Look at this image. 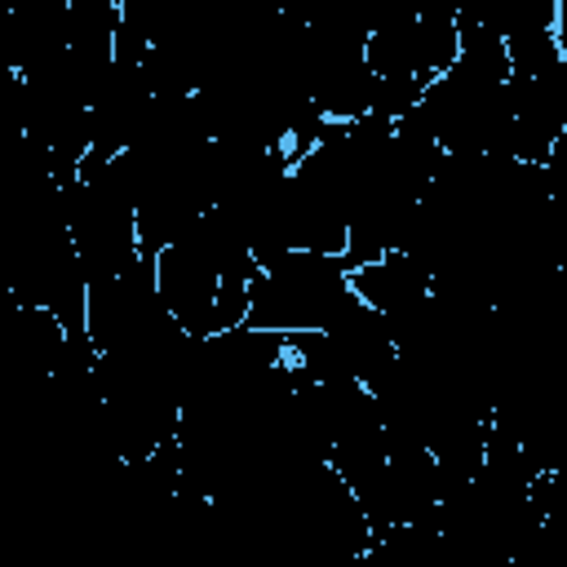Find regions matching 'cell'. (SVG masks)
I'll list each match as a JSON object with an SVG mask.
<instances>
[{
  "label": "cell",
  "instance_id": "cell-5",
  "mask_svg": "<svg viewBox=\"0 0 567 567\" xmlns=\"http://www.w3.org/2000/svg\"><path fill=\"white\" fill-rule=\"evenodd\" d=\"M554 40H558V49H563V58H567V0H558V27H554Z\"/></svg>",
  "mask_w": 567,
  "mask_h": 567
},
{
  "label": "cell",
  "instance_id": "cell-1",
  "mask_svg": "<svg viewBox=\"0 0 567 567\" xmlns=\"http://www.w3.org/2000/svg\"><path fill=\"white\" fill-rule=\"evenodd\" d=\"M354 301L346 257L323 252H288L257 270L248 284V328L301 337L323 332Z\"/></svg>",
  "mask_w": 567,
  "mask_h": 567
},
{
  "label": "cell",
  "instance_id": "cell-4",
  "mask_svg": "<svg viewBox=\"0 0 567 567\" xmlns=\"http://www.w3.org/2000/svg\"><path fill=\"white\" fill-rule=\"evenodd\" d=\"M350 284H354V297L368 301L377 315H385L394 341L430 310L434 301V279L421 261H412L408 252H390L381 261H368L359 270H350Z\"/></svg>",
  "mask_w": 567,
  "mask_h": 567
},
{
  "label": "cell",
  "instance_id": "cell-2",
  "mask_svg": "<svg viewBox=\"0 0 567 567\" xmlns=\"http://www.w3.org/2000/svg\"><path fill=\"white\" fill-rule=\"evenodd\" d=\"M368 71L381 84L416 89L425 93L434 80L452 71L461 58V27L456 4H430V9H399L372 22L368 31Z\"/></svg>",
  "mask_w": 567,
  "mask_h": 567
},
{
  "label": "cell",
  "instance_id": "cell-3",
  "mask_svg": "<svg viewBox=\"0 0 567 567\" xmlns=\"http://www.w3.org/2000/svg\"><path fill=\"white\" fill-rule=\"evenodd\" d=\"M155 288L190 341L217 337V301L230 284L221 279V266L199 221L155 257Z\"/></svg>",
  "mask_w": 567,
  "mask_h": 567
}]
</instances>
